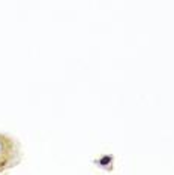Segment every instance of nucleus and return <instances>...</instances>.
<instances>
[{"instance_id": "f257e3e1", "label": "nucleus", "mask_w": 174, "mask_h": 175, "mask_svg": "<svg viewBox=\"0 0 174 175\" xmlns=\"http://www.w3.org/2000/svg\"><path fill=\"white\" fill-rule=\"evenodd\" d=\"M113 163V156H110V154H107V156H102L101 159H99V165L104 166V168H107V166H110Z\"/></svg>"}, {"instance_id": "f03ea898", "label": "nucleus", "mask_w": 174, "mask_h": 175, "mask_svg": "<svg viewBox=\"0 0 174 175\" xmlns=\"http://www.w3.org/2000/svg\"><path fill=\"white\" fill-rule=\"evenodd\" d=\"M6 138H3V136H0V157L5 154V151H6V148H5V144H6V141H5Z\"/></svg>"}]
</instances>
